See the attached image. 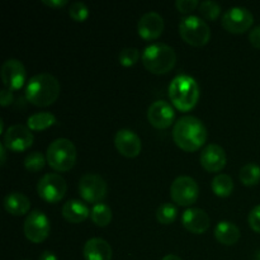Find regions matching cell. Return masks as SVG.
<instances>
[{"mask_svg": "<svg viewBox=\"0 0 260 260\" xmlns=\"http://www.w3.org/2000/svg\"><path fill=\"white\" fill-rule=\"evenodd\" d=\"M68 184L66 180L57 173L45 174L37 184V192L40 197L47 203H57L65 197Z\"/></svg>", "mask_w": 260, "mask_h": 260, "instance_id": "cell-8", "label": "cell"}, {"mask_svg": "<svg viewBox=\"0 0 260 260\" xmlns=\"http://www.w3.org/2000/svg\"><path fill=\"white\" fill-rule=\"evenodd\" d=\"M174 109L168 102L164 101L154 102L147 111V119L150 124L157 129H165L170 127L174 122Z\"/></svg>", "mask_w": 260, "mask_h": 260, "instance_id": "cell-14", "label": "cell"}, {"mask_svg": "<svg viewBox=\"0 0 260 260\" xmlns=\"http://www.w3.org/2000/svg\"><path fill=\"white\" fill-rule=\"evenodd\" d=\"M177 62L174 48L165 43H152L142 52V63L145 69L155 75H162L172 70Z\"/></svg>", "mask_w": 260, "mask_h": 260, "instance_id": "cell-4", "label": "cell"}, {"mask_svg": "<svg viewBox=\"0 0 260 260\" xmlns=\"http://www.w3.org/2000/svg\"><path fill=\"white\" fill-rule=\"evenodd\" d=\"M198 10H200L201 15H202L206 20H210V22H215V20H217L221 14L220 4L216 2H211V0L200 3Z\"/></svg>", "mask_w": 260, "mask_h": 260, "instance_id": "cell-28", "label": "cell"}, {"mask_svg": "<svg viewBox=\"0 0 260 260\" xmlns=\"http://www.w3.org/2000/svg\"><path fill=\"white\" fill-rule=\"evenodd\" d=\"M215 238L222 245H235L240 239V230L230 221H221L215 228Z\"/></svg>", "mask_w": 260, "mask_h": 260, "instance_id": "cell-21", "label": "cell"}, {"mask_svg": "<svg viewBox=\"0 0 260 260\" xmlns=\"http://www.w3.org/2000/svg\"><path fill=\"white\" fill-rule=\"evenodd\" d=\"M0 156H2V165L5 164V160H7V147L4 146V144H0Z\"/></svg>", "mask_w": 260, "mask_h": 260, "instance_id": "cell-38", "label": "cell"}, {"mask_svg": "<svg viewBox=\"0 0 260 260\" xmlns=\"http://www.w3.org/2000/svg\"><path fill=\"white\" fill-rule=\"evenodd\" d=\"M13 103V94L8 89H3L0 91V104L2 107H8Z\"/></svg>", "mask_w": 260, "mask_h": 260, "instance_id": "cell-35", "label": "cell"}, {"mask_svg": "<svg viewBox=\"0 0 260 260\" xmlns=\"http://www.w3.org/2000/svg\"><path fill=\"white\" fill-rule=\"evenodd\" d=\"M61 86L57 79L48 73H41L29 79L25 98L36 107H48L57 101Z\"/></svg>", "mask_w": 260, "mask_h": 260, "instance_id": "cell-2", "label": "cell"}, {"mask_svg": "<svg viewBox=\"0 0 260 260\" xmlns=\"http://www.w3.org/2000/svg\"><path fill=\"white\" fill-rule=\"evenodd\" d=\"M46 159L47 164L56 172H69L76 162L75 145L68 139L55 140L47 147Z\"/></svg>", "mask_w": 260, "mask_h": 260, "instance_id": "cell-5", "label": "cell"}, {"mask_svg": "<svg viewBox=\"0 0 260 260\" xmlns=\"http://www.w3.org/2000/svg\"><path fill=\"white\" fill-rule=\"evenodd\" d=\"M69 15L75 22H85L89 17V8L83 2H74L69 8Z\"/></svg>", "mask_w": 260, "mask_h": 260, "instance_id": "cell-30", "label": "cell"}, {"mask_svg": "<svg viewBox=\"0 0 260 260\" xmlns=\"http://www.w3.org/2000/svg\"><path fill=\"white\" fill-rule=\"evenodd\" d=\"M85 260H111L112 248L104 239H89L83 249Z\"/></svg>", "mask_w": 260, "mask_h": 260, "instance_id": "cell-19", "label": "cell"}, {"mask_svg": "<svg viewBox=\"0 0 260 260\" xmlns=\"http://www.w3.org/2000/svg\"><path fill=\"white\" fill-rule=\"evenodd\" d=\"M3 144L13 152H23L33 144V134L23 124H14L5 131Z\"/></svg>", "mask_w": 260, "mask_h": 260, "instance_id": "cell-12", "label": "cell"}, {"mask_svg": "<svg viewBox=\"0 0 260 260\" xmlns=\"http://www.w3.org/2000/svg\"><path fill=\"white\" fill-rule=\"evenodd\" d=\"M254 260H260V250L255 254V256H254Z\"/></svg>", "mask_w": 260, "mask_h": 260, "instance_id": "cell-40", "label": "cell"}, {"mask_svg": "<svg viewBox=\"0 0 260 260\" xmlns=\"http://www.w3.org/2000/svg\"><path fill=\"white\" fill-rule=\"evenodd\" d=\"M178 216V210L172 203H162L156 210V220L162 225H170L175 221Z\"/></svg>", "mask_w": 260, "mask_h": 260, "instance_id": "cell-27", "label": "cell"}, {"mask_svg": "<svg viewBox=\"0 0 260 260\" xmlns=\"http://www.w3.org/2000/svg\"><path fill=\"white\" fill-rule=\"evenodd\" d=\"M180 37L190 46L202 47L211 38V29L207 23L197 15H188L179 23Z\"/></svg>", "mask_w": 260, "mask_h": 260, "instance_id": "cell-6", "label": "cell"}, {"mask_svg": "<svg viewBox=\"0 0 260 260\" xmlns=\"http://www.w3.org/2000/svg\"><path fill=\"white\" fill-rule=\"evenodd\" d=\"M175 7L180 13L187 14V13L193 12V10H196V8L200 7V3L197 0H177Z\"/></svg>", "mask_w": 260, "mask_h": 260, "instance_id": "cell-32", "label": "cell"}, {"mask_svg": "<svg viewBox=\"0 0 260 260\" xmlns=\"http://www.w3.org/2000/svg\"><path fill=\"white\" fill-rule=\"evenodd\" d=\"M114 145L121 155L126 157L139 156L142 149V142L134 131L127 128L119 129L114 136Z\"/></svg>", "mask_w": 260, "mask_h": 260, "instance_id": "cell-16", "label": "cell"}, {"mask_svg": "<svg viewBox=\"0 0 260 260\" xmlns=\"http://www.w3.org/2000/svg\"><path fill=\"white\" fill-rule=\"evenodd\" d=\"M239 178L244 185L254 187L260 182V167L254 162H248L240 169Z\"/></svg>", "mask_w": 260, "mask_h": 260, "instance_id": "cell-26", "label": "cell"}, {"mask_svg": "<svg viewBox=\"0 0 260 260\" xmlns=\"http://www.w3.org/2000/svg\"><path fill=\"white\" fill-rule=\"evenodd\" d=\"M47 159L41 152H30L24 159V168L30 173H37L45 168Z\"/></svg>", "mask_w": 260, "mask_h": 260, "instance_id": "cell-29", "label": "cell"}, {"mask_svg": "<svg viewBox=\"0 0 260 260\" xmlns=\"http://www.w3.org/2000/svg\"><path fill=\"white\" fill-rule=\"evenodd\" d=\"M112 217V210L109 206H107L106 203H98V205H94L91 208L90 212V218L93 221V223H95L99 228H106L111 223Z\"/></svg>", "mask_w": 260, "mask_h": 260, "instance_id": "cell-25", "label": "cell"}, {"mask_svg": "<svg viewBox=\"0 0 260 260\" xmlns=\"http://www.w3.org/2000/svg\"><path fill=\"white\" fill-rule=\"evenodd\" d=\"M139 36L145 41L157 40L164 30V19L156 12L145 13L137 24Z\"/></svg>", "mask_w": 260, "mask_h": 260, "instance_id": "cell-15", "label": "cell"}, {"mask_svg": "<svg viewBox=\"0 0 260 260\" xmlns=\"http://www.w3.org/2000/svg\"><path fill=\"white\" fill-rule=\"evenodd\" d=\"M221 23L229 33L241 35L250 29L254 23V17L246 8L234 7L226 10Z\"/></svg>", "mask_w": 260, "mask_h": 260, "instance_id": "cell-10", "label": "cell"}, {"mask_svg": "<svg viewBox=\"0 0 260 260\" xmlns=\"http://www.w3.org/2000/svg\"><path fill=\"white\" fill-rule=\"evenodd\" d=\"M170 196L177 205L188 207L197 202L198 196H200V188L193 178L182 175L172 183Z\"/></svg>", "mask_w": 260, "mask_h": 260, "instance_id": "cell-9", "label": "cell"}, {"mask_svg": "<svg viewBox=\"0 0 260 260\" xmlns=\"http://www.w3.org/2000/svg\"><path fill=\"white\" fill-rule=\"evenodd\" d=\"M249 226L251 228V230L255 231V233L260 234V205L254 207L253 210L249 213Z\"/></svg>", "mask_w": 260, "mask_h": 260, "instance_id": "cell-33", "label": "cell"}, {"mask_svg": "<svg viewBox=\"0 0 260 260\" xmlns=\"http://www.w3.org/2000/svg\"><path fill=\"white\" fill-rule=\"evenodd\" d=\"M140 58V51L135 47H126L119 52L118 61L122 66L124 68H129L134 66L135 63L139 61Z\"/></svg>", "mask_w": 260, "mask_h": 260, "instance_id": "cell-31", "label": "cell"}, {"mask_svg": "<svg viewBox=\"0 0 260 260\" xmlns=\"http://www.w3.org/2000/svg\"><path fill=\"white\" fill-rule=\"evenodd\" d=\"M107 190L106 180L94 173H86L79 180V194L88 203H101L106 198Z\"/></svg>", "mask_w": 260, "mask_h": 260, "instance_id": "cell-7", "label": "cell"}, {"mask_svg": "<svg viewBox=\"0 0 260 260\" xmlns=\"http://www.w3.org/2000/svg\"><path fill=\"white\" fill-rule=\"evenodd\" d=\"M169 98L178 111L189 112L197 106L200 86L192 76L178 75L169 85Z\"/></svg>", "mask_w": 260, "mask_h": 260, "instance_id": "cell-3", "label": "cell"}, {"mask_svg": "<svg viewBox=\"0 0 260 260\" xmlns=\"http://www.w3.org/2000/svg\"><path fill=\"white\" fill-rule=\"evenodd\" d=\"M27 79L24 65L17 58H9L2 66V80L5 89L13 91L24 85Z\"/></svg>", "mask_w": 260, "mask_h": 260, "instance_id": "cell-13", "label": "cell"}, {"mask_svg": "<svg viewBox=\"0 0 260 260\" xmlns=\"http://www.w3.org/2000/svg\"><path fill=\"white\" fill-rule=\"evenodd\" d=\"M173 140L183 151H197L207 140V129L203 122L197 117L184 116L175 122L173 128Z\"/></svg>", "mask_w": 260, "mask_h": 260, "instance_id": "cell-1", "label": "cell"}, {"mask_svg": "<svg viewBox=\"0 0 260 260\" xmlns=\"http://www.w3.org/2000/svg\"><path fill=\"white\" fill-rule=\"evenodd\" d=\"M213 193L221 198H226L231 196L234 190V182L230 175L228 174H217L212 179L211 183Z\"/></svg>", "mask_w": 260, "mask_h": 260, "instance_id": "cell-24", "label": "cell"}, {"mask_svg": "<svg viewBox=\"0 0 260 260\" xmlns=\"http://www.w3.org/2000/svg\"><path fill=\"white\" fill-rule=\"evenodd\" d=\"M91 211L88 206L78 200H70L63 205L62 216L71 223H80L90 216Z\"/></svg>", "mask_w": 260, "mask_h": 260, "instance_id": "cell-20", "label": "cell"}, {"mask_svg": "<svg viewBox=\"0 0 260 260\" xmlns=\"http://www.w3.org/2000/svg\"><path fill=\"white\" fill-rule=\"evenodd\" d=\"M50 220L47 216L41 211H32L27 216L23 225L25 238L35 244H40L47 239L50 234Z\"/></svg>", "mask_w": 260, "mask_h": 260, "instance_id": "cell-11", "label": "cell"}, {"mask_svg": "<svg viewBox=\"0 0 260 260\" xmlns=\"http://www.w3.org/2000/svg\"><path fill=\"white\" fill-rule=\"evenodd\" d=\"M161 260H182V259H180L178 255H175V254H168V255H165Z\"/></svg>", "mask_w": 260, "mask_h": 260, "instance_id": "cell-39", "label": "cell"}, {"mask_svg": "<svg viewBox=\"0 0 260 260\" xmlns=\"http://www.w3.org/2000/svg\"><path fill=\"white\" fill-rule=\"evenodd\" d=\"M182 223L189 233L201 235L210 229L211 221L206 211L197 207H192L184 211Z\"/></svg>", "mask_w": 260, "mask_h": 260, "instance_id": "cell-18", "label": "cell"}, {"mask_svg": "<svg viewBox=\"0 0 260 260\" xmlns=\"http://www.w3.org/2000/svg\"><path fill=\"white\" fill-rule=\"evenodd\" d=\"M38 260H58V259H57V256L55 255V253L46 250L41 254V256L38 258Z\"/></svg>", "mask_w": 260, "mask_h": 260, "instance_id": "cell-37", "label": "cell"}, {"mask_svg": "<svg viewBox=\"0 0 260 260\" xmlns=\"http://www.w3.org/2000/svg\"><path fill=\"white\" fill-rule=\"evenodd\" d=\"M249 41L255 48L260 50V25H256L249 33Z\"/></svg>", "mask_w": 260, "mask_h": 260, "instance_id": "cell-34", "label": "cell"}, {"mask_svg": "<svg viewBox=\"0 0 260 260\" xmlns=\"http://www.w3.org/2000/svg\"><path fill=\"white\" fill-rule=\"evenodd\" d=\"M4 208L13 216H23L30 210V201L19 192H12L4 198Z\"/></svg>", "mask_w": 260, "mask_h": 260, "instance_id": "cell-22", "label": "cell"}, {"mask_svg": "<svg viewBox=\"0 0 260 260\" xmlns=\"http://www.w3.org/2000/svg\"><path fill=\"white\" fill-rule=\"evenodd\" d=\"M56 123V117L50 112H40L28 117L27 127L30 131H43Z\"/></svg>", "mask_w": 260, "mask_h": 260, "instance_id": "cell-23", "label": "cell"}, {"mask_svg": "<svg viewBox=\"0 0 260 260\" xmlns=\"http://www.w3.org/2000/svg\"><path fill=\"white\" fill-rule=\"evenodd\" d=\"M43 4L51 8H62L68 5V0H43Z\"/></svg>", "mask_w": 260, "mask_h": 260, "instance_id": "cell-36", "label": "cell"}, {"mask_svg": "<svg viewBox=\"0 0 260 260\" xmlns=\"http://www.w3.org/2000/svg\"><path fill=\"white\" fill-rule=\"evenodd\" d=\"M201 165L210 173H218L226 167V152L220 145L210 144L201 152Z\"/></svg>", "mask_w": 260, "mask_h": 260, "instance_id": "cell-17", "label": "cell"}]
</instances>
